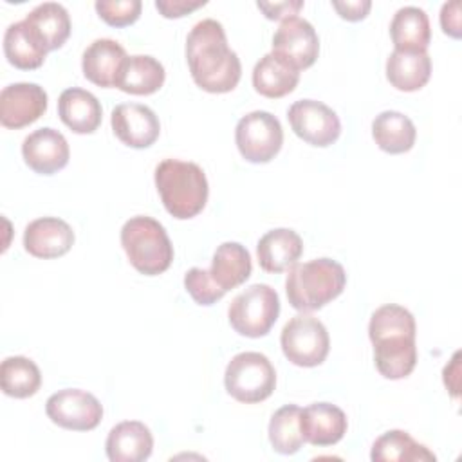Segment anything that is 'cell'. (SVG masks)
<instances>
[{"label": "cell", "mask_w": 462, "mask_h": 462, "mask_svg": "<svg viewBox=\"0 0 462 462\" xmlns=\"http://www.w3.org/2000/svg\"><path fill=\"white\" fill-rule=\"evenodd\" d=\"M186 60L193 81L206 92L224 94L240 81V58L229 49L222 23L213 18L197 22L189 31Z\"/></svg>", "instance_id": "6da1fadb"}, {"label": "cell", "mask_w": 462, "mask_h": 462, "mask_svg": "<svg viewBox=\"0 0 462 462\" xmlns=\"http://www.w3.org/2000/svg\"><path fill=\"white\" fill-rule=\"evenodd\" d=\"M153 179L161 200L171 217L188 220L204 209L209 186L206 173L199 164L164 159L157 164Z\"/></svg>", "instance_id": "7a4b0ae2"}, {"label": "cell", "mask_w": 462, "mask_h": 462, "mask_svg": "<svg viewBox=\"0 0 462 462\" xmlns=\"http://www.w3.org/2000/svg\"><path fill=\"white\" fill-rule=\"evenodd\" d=\"M346 285L343 265L332 258L294 263L285 278L289 303L300 312H312L337 298Z\"/></svg>", "instance_id": "3957f363"}, {"label": "cell", "mask_w": 462, "mask_h": 462, "mask_svg": "<svg viewBox=\"0 0 462 462\" xmlns=\"http://www.w3.org/2000/svg\"><path fill=\"white\" fill-rule=\"evenodd\" d=\"M121 245L141 274L164 273L173 260V245L164 226L146 215L128 218L121 227Z\"/></svg>", "instance_id": "277c9868"}, {"label": "cell", "mask_w": 462, "mask_h": 462, "mask_svg": "<svg viewBox=\"0 0 462 462\" xmlns=\"http://www.w3.org/2000/svg\"><path fill=\"white\" fill-rule=\"evenodd\" d=\"M224 384L238 402L254 404L265 401L276 386V372L267 356L260 352H240L226 366Z\"/></svg>", "instance_id": "5b68a950"}, {"label": "cell", "mask_w": 462, "mask_h": 462, "mask_svg": "<svg viewBox=\"0 0 462 462\" xmlns=\"http://www.w3.org/2000/svg\"><path fill=\"white\" fill-rule=\"evenodd\" d=\"M280 314L278 292L267 283H253L235 296L229 305V325L245 337H262Z\"/></svg>", "instance_id": "8992f818"}, {"label": "cell", "mask_w": 462, "mask_h": 462, "mask_svg": "<svg viewBox=\"0 0 462 462\" xmlns=\"http://www.w3.org/2000/svg\"><path fill=\"white\" fill-rule=\"evenodd\" d=\"M280 343L283 356L292 365L307 368L321 365L330 348V337L325 325L307 312L292 316L283 325Z\"/></svg>", "instance_id": "52a82bcc"}, {"label": "cell", "mask_w": 462, "mask_h": 462, "mask_svg": "<svg viewBox=\"0 0 462 462\" xmlns=\"http://www.w3.org/2000/svg\"><path fill=\"white\" fill-rule=\"evenodd\" d=\"M235 141L245 161L254 164L269 162L283 144V130L271 112L254 110L236 123Z\"/></svg>", "instance_id": "ba28073f"}, {"label": "cell", "mask_w": 462, "mask_h": 462, "mask_svg": "<svg viewBox=\"0 0 462 462\" xmlns=\"http://www.w3.org/2000/svg\"><path fill=\"white\" fill-rule=\"evenodd\" d=\"M45 413L60 428L90 431L101 422L103 406L92 393L85 390L65 388L47 399Z\"/></svg>", "instance_id": "9c48e42d"}, {"label": "cell", "mask_w": 462, "mask_h": 462, "mask_svg": "<svg viewBox=\"0 0 462 462\" xmlns=\"http://www.w3.org/2000/svg\"><path fill=\"white\" fill-rule=\"evenodd\" d=\"M292 132L312 146H330L341 134L337 114L321 101L300 99L287 110Z\"/></svg>", "instance_id": "30bf717a"}, {"label": "cell", "mask_w": 462, "mask_h": 462, "mask_svg": "<svg viewBox=\"0 0 462 462\" xmlns=\"http://www.w3.org/2000/svg\"><path fill=\"white\" fill-rule=\"evenodd\" d=\"M273 52L296 70L309 69L319 52V38L310 22L300 16L282 20L273 36Z\"/></svg>", "instance_id": "8fae6325"}, {"label": "cell", "mask_w": 462, "mask_h": 462, "mask_svg": "<svg viewBox=\"0 0 462 462\" xmlns=\"http://www.w3.org/2000/svg\"><path fill=\"white\" fill-rule=\"evenodd\" d=\"M47 110V92L38 83H11L0 92V123L5 128H23Z\"/></svg>", "instance_id": "7c38bea8"}, {"label": "cell", "mask_w": 462, "mask_h": 462, "mask_svg": "<svg viewBox=\"0 0 462 462\" xmlns=\"http://www.w3.org/2000/svg\"><path fill=\"white\" fill-rule=\"evenodd\" d=\"M110 123L116 137L130 148H148L161 134V123L155 112L139 103L117 105L112 110Z\"/></svg>", "instance_id": "4fadbf2b"}, {"label": "cell", "mask_w": 462, "mask_h": 462, "mask_svg": "<svg viewBox=\"0 0 462 462\" xmlns=\"http://www.w3.org/2000/svg\"><path fill=\"white\" fill-rule=\"evenodd\" d=\"M22 155L32 171L40 175H52L67 166L70 150L61 132L43 126L23 139Z\"/></svg>", "instance_id": "5bb4252c"}, {"label": "cell", "mask_w": 462, "mask_h": 462, "mask_svg": "<svg viewBox=\"0 0 462 462\" xmlns=\"http://www.w3.org/2000/svg\"><path fill=\"white\" fill-rule=\"evenodd\" d=\"M74 244L72 227L58 217H42L27 224L23 247L36 258H58L70 251Z\"/></svg>", "instance_id": "9a60e30c"}, {"label": "cell", "mask_w": 462, "mask_h": 462, "mask_svg": "<svg viewBox=\"0 0 462 462\" xmlns=\"http://www.w3.org/2000/svg\"><path fill=\"white\" fill-rule=\"evenodd\" d=\"M346 415L330 402H312L300 413V428L305 442L312 446L337 444L346 433Z\"/></svg>", "instance_id": "2e32d148"}, {"label": "cell", "mask_w": 462, "mask_h": 462, "mask_svg": "<svg viewBox=\"0 0 462 462\" xmlns=\"http://www.w3.org/2000/svg\"><path fill=\"white\" fill-rule=\"evenodd\" d=\"M4 52L7 61L16 69L32 70L45 61L49 47L42 34L23 18L5 29Z\"/></svg>", "instance_id": "e0dca14e"}, {"label": "cell", "mask_w": 462, "mask_h": 462, "mask_svg": "<svg viewBox=\"0 0 462 462\" xmlns=\"http://www.w3.org/2000/svg\"><path fill=\"white\" fill-rule=\"evenodd\" d=\"M303 253L301 236L289 227L267 231L256 244L258 263L267 273H283L298 263Z\"/></svg>", "instance_id": "ac0fdd59"}, {"label": "cell", "mask_w": 462, "mask_h": 462, "mask_svg": "<svg viewBox=\"0 0 462 462\" xmlns=\"http://www.w3.org/2000/svg\"><path fill=\"white\" fill-rule=\"evenodd\" d=\"M105 449L110 462H143L152 455L153 437L143 422L125 420L110 430Z\"/></svg>", "instance_id": "d6986e66"}, {"label": "cell", "mask_w": 462, "mask_h": 462, "mask_svg": "<svg viewBox=\"0 0 462 462\" xmlns=\"http://www.w3.org/2000/svg\"><path fill=\"white\" fill-rule=\"evenodd\" d=\"M125 60L126 52L121 43L112 38H97L83 51V76L97 87H116Z\"/></svg>", "instance_id": "ffe728a7"}, {"label": "cell", "mask_w": 462, "mask_h": 462, "mask_svg": "<svg viewBox=\"0 0 462 462\" xmlns=\"http://www.w3.org/2000/svg\"><path fill=\"white\" fill-rule=\"evenodd\" d=\"M58 116L72 132L92 134L101 125V103L85 88H65L58 97Z\"/></svg>", "instance_id": "44dd1931"}, {"label": "cell", "mask_w": 462, "mask_h": 462, "mask_svg": "<svg viewBox=\"0 0 462 462\" xmlns=\"http://www.w3.org/2000/svg\"><path fill=\"white\" fill-rule=\"evenodd\" d=\"M431 76V58L426 51H399L386 60V78L397 90L415 92L422 88Z\"/></svg>", "instance_id": "7402d4cb"}, {"label": "cell", "mask_w": 462, "mask_h": 462, "mask_svg": "<svg viewBox=\"0 0 462 462\" xmlns=\"http://www.w3.org/2000/svg\"><path fill=\"white\" fill-rule=\"evenodd\" d=\"M164 78L166 72L159 60L148 54H134L123 61L116 87L126 94L148 96L162 87Z\"/></svg>", "instance_id": "603a6c76"}, {"label": "cell", "mask_w": 462, "mask_h": 462, "mask_svg": "<svg viewBox=\"0 0 462 462\" xmlns=\"http://www.w3.org/2000/svg\"><path fill=\"white\" fill-rule=\"evenodd\" d=\"M377 372L386 379H402L410 375L417 365L415 337L397 336L372 343Z\"/></svg>", "instance_id": "cb8c5ba5"}, {"label": "cell", "mask_w": 462, "mask_h": 462, "mask_svg": "<svg viewBox=\"0 0 462 462\" xmlns=\"http://www.w3.org/2000/svg\"><path fill=\"white\" fill-rule=\"evenodd\" d=\"M300 81V70L276 56L267 52L253 69V87L258 94L276 99L291 94Z\"/></svg>", "instance_id": "d4e9b609"}, {"label": "cell", "mask_w": 462, "mask_h": 462, "mask_svg": "<svg viewBox=\"0 0 462 462\" xmlns=\"http://www.w3.org/2000/svg\"><path fill=\"white\" fill-rule=\"evenodd\" d=\"M251 254L238 242H224L217 247L209 274L226 292L242 285L251 276Z\"/></svg>", "instance_id": "484cf974"}, {"label": "cell", "mask_w": 462, "mask_h": 462, "mask_svg": "<svg viewBox=\"0 0 462 462\" xmlns=\"http://www.w3.org/2000/svg\"><path fill=\"white\" fill-rule=\"evenodd\" d=\"M372 137L386 153H404L413 148L417 130L413 121L397 110H384L372 121Z\"/></svg>", "instance_id": "4316f807"}, {"label": "cell", "mask_w": 462, "mask_h": 462, "mask_svg": "<svg viewBox=\"0 0 462 462\" xmlns=\"http://www.w3.org/2000/svg\"><path fill=\"white\" fill-rule=\"evenodd\" d=\"M390 36L399 51H426L431 40V29L424 9L415 5L401 7L392 18Z\"/></svg>", "instance_id": "83f0119b"}, {"label": "cell", "mask_w": 462, "mask_h": 462, "mask_svg": "<svg viewBox=\"0 0 462 462\" xmlns=\"http://www.w3.org/2000/svg\"><path fill=\"white\" fill-rule=\"evenodd\" d=\"M374 462H435L437 457L419 444L408 431L390 430L372 444Z\"/></svg>", "instance_id": "f1b7e54d"}, {"label": "cell", "mask_w": 462, "mask_h": 462, "mask_svg": "<svg viewBox=\"0 0 462 462\" xmlns=\"http://www.w3.org/2000/svg\"><path fill=\"white\" fill-rule=\"evenodd\" d=\"M0 384L5 395L25 399L40 390L42 374L32 359L23 356H9L0 365Z\"/></svg>", "instance_id": "f546056e"}, {"label": "cell", "mask_w": 462, "mask_h": 462, "mask_svg": "<svg viewBox=\"0 0 462 462\" xmlns=\"http://www.w3.org/2000/svg\"><path fill=\"white\" fill-rule=\"evenodd\" d=\"M25 20L42 34L49 51L60 49L70 36V16L58 2H43L31 9Z\"/></svg>", "instance_id": "4dcf8cb0"}, {"label": "cell", "mask_w": 462, "mask_h": 462, "mask_svg": "<svg viewBox=\"0 0 462 462\" xmlns=\"http://www.w3.org/2000/svg\"><path fill=\"white\" fill-rule=\"evenodd\" d=\"M300 413L301 408L296 404H285L273 413L269 420V442L276 453L294 455L303 446Z\"/></svg>", "instance_id": "1f68e13d"}, {"label": "cell", "mask_w": 462, "mask_h": 462, "mask_svg": "<svg viewBox=\"0 0 462 462\" xmlns=\"http://www.w3.org/2000/svg\"><path fill=\"white\" fill-rule=\"evenodd\" d=\"M417 327L413 314L395 303H388L379 307L368 323V336L370 341H377L383 337H395V336H406L415 337Z\"/></svg>", "instance_id": "d6a6232c"}, {"label": "cell", "mask_w": 462, "mask_h": 462, "mask_svg": "<svg viewBox=\"0 0 462 462\" xmlns=\"http://www.w3.org/2000/svg\"><path fill=\"white\" fill-rule=\"evenodd\" d=\"M184 287L189 292V296L195 300V303L206 305V307L213 305L226 294V291L215 283L209 271L200 267H191L184 274Z\"/></svg>", "instance_id": "836d02e7"}, {"label": "cell", "mask_w": 462, "mask_h": 462, "mask_svg": "<svg viewBox=\"0 0 462 462\" xmlns=\"http://www.w3.org/2000/svg\"><path fill=\"white\" fill-rule=\"evenodd\" d=\"M97 14L112 27L134 23L141 14V0H97L94 4Z\"/></svg>", "instance_id": "e575fe53"}, {"label": "cell", "mask_w": 462, "mask_h": 462, "mask_svg": "<svg viewBox=\"0 0 462 462\" xmlns=\"http://www.w3.org/2000/svg\"><path fill=\"white\" fill-rule=\"evenodd\" d=\"M258 9L269 20H287L298 16V11L303 7L301 0H283V2H256Z\"/></svg>", "instance_id": "d590c367"}, {"label": "cell", "mask_w": 462, "mask_h": 462, "mask_svg": "<svg viewBox=\"0 0 462 462\" xmlns=\"http://www.w3.org/2000/svg\"><path fill=\"white\" fill-rule=\"evenodd\" d=\"M202 5H206V0H157L155 2V7L164 18H180Z\"/></svg>", "instance_id": "8d00e7d4"}, {"label": "cell", "mask_w": 462, "mask_h": 462, "mask_svg": "<svg viewBox=\"0 0 462 462\" xmlns=\"http://www.w3.org/2000/svg\"><path fill=\"white\" fill-rule=\"evenodd\" d=\"M440 25L446 34L451 38H460L462 25H460V2H446L440 11Z\"/></svg>", "instance_id": "74e56055"}, {"label": "cell", "mask_w": 462, "mask_h": 462, "mask_svg": "<svg viewBox=\"0 0 462 462\" xmlns=\"http://www.w3.org/2000/svg\"><path fill=\"white\" fill-rule=\"evenodd\" d=\"M332 7L339 13L341 18H345L348 22H357L368 14L372 2L370 0H343V2L334 0Z\"/></svg>", "instance_id": "f35d334b"}]
</instances>
